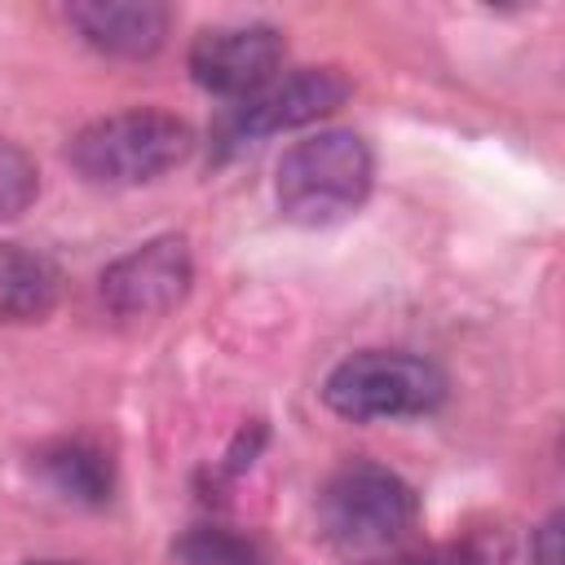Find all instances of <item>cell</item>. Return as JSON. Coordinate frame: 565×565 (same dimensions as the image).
Segmentation results:
<instances>
[{"mask_svg":"<svg viewBox=\"0 0 565 565\" xmlns=\"http://www.w3.org/2000/svg\"><path fill=\"white\" fill-rule=\"evenodd\" d=\"M375 185V154L353 128H318L291 141L274 168L278 212L296 225H335L353 216Z\"/></svg>","mask_w":565,"mask_h":565,"instance_id":"cell-1","label":"cell"},{"mask_svg":"<svg viewBox=\"0 0 565 565\" xmlns=\"http://www.w3.org/2000/svg\"><path fill=\"white\" fill-rule=\"evenodd\" d=\"M190 150H194V132L185 119H177L172 110L137 106L84 124L66 146V163L88 185L132 190L181 168Z\"/></svg>","mask_w":565,"mask_h":565,"instance_id":"cell-2","label":"cell"},{"mask_svg":"<svg viewBox=\"0 0 565 565\" xmlns=\"http://www.w3.org/2000/svg\"><path fill=\"white\" fill-rule=\"evenodd\" d=\"M419 521V494L384 463L353 459L318 490V530L344 556L393 552Z\"/></svg>","mask_w":565,"mask_h":565,"instance_id":"cell-3","label":"cell"},{"mask_svg":"<svg viewBox=\"0 0 565 565\" xmlns=\"http://www.w3.org/2000/svg\"><path fill=\"white\" fill-rule=\"evenodd\" d=\"M446 371L406 349H358L322 380V402L340 419H424L446 402Z\"/></svg>","mask_w":565,"mask_h":565,"instance_id":"cell-4","label":"cell"},{"mask_svg":"<svg viewBox=\"0 0 565 565\" xmlns=\"http://www.w3.org/2000/svg\"><path fill=\"white\" fill-rule=\"evenodd\" d=\"M349 93H353V84L335 66H300V71L274 75L265 88H256L243 102H230L216 115L212 150L225 159V154L260 141V137L309 128V124L327 119L331 110H340L349 102Z\"/></svg>","mask_w":565,"mask_h":565,"instance_id":"cell-5","label":"cell"},{"mask_svg":"<svg viewBox=\"0 0 565 565\" xmlns=\"http://www.w3.org/2000/svg\"><path fill=\"white\" fill-rule=\"evenodd\" d=\"M190 282H194L190 243L181 234H159L115 256L97 278V296L106 313H115L119 322H154L190 296Z\"/></svg>","mask_w":565,"mask_h":565,"instance_id":"cell-6","label":"cell"},{"mask_svg":"<svg viewBox=\"0 0 565 565\" xmlns=\"http://www.w3.org/2000/svg\"><path fill=\"white\" fill-rule=\"evenodd\" d=\"M282 57H287V40L278 26L221 22V26H203L190 40L185 66L203 93L225 97V102H243L256 88H265L274 75H282Z\"/></svg>","mask_w":565,"mask_h":565,"instance_id":"cell-7","label":"cell"},{"mask_svg":"<svg viewBox=\"0 0 565 565\" xmlns=\"http://www.w3.org/2000/svg\"><path fill=\"white\" fill-rule=\"evenodd\" d=\"M66 22L93 53L141 62L163 49L172 13L159 0H71Z\"/></svg>","mask_w":565,"mask_h":565,"instance_id":"cell-8","label":"cell"},{"mask_svg":"<svg viewBox=\"0 0 565 565\" xmlns=\"http://www.w3.org/2000/svg\"><path fill=\"white\" fill-rule=\"evenodd\" d=\"M62 269L22 243H0V322H40L57 309Z\"/></svg>","mask_w":565,"mask_h":565,"instance_id":"cell-9","label":"cell"},{"mask_svg":"<svg viewBox=\"0 0 565 565\" xmlns=\"http://www.w3.org/2000/svg\"><path fill=\"white\" fill-rule=\"evenodd\" d=\"M40 468L49 477V486L71 499V503H84V508H102L110 503V490H115V468H110V455L84 437H62L53 446L40 450Z\"/></svg>","mask_w":565,"mask_h":565,"instance_id":"cell-10","label":"cell"},{"mask_svg":"<svg viewBox=\"0 0 565 565\" xmlns=\"http://www.w3.org/2000/svg\"><path fill=\"white\" fill-rule=\"evenodd\" d=\"M172 556L181 565H260V552L252 539L225 530V525H194L172 543Z\"/></svg>","mask_w":565,"mask_h":565,"instance_id":"cell-11","label":"cell"},{"mask_svg":"<svg viewBox=\"0 0 565 565\" xmlns=\"http://www.w3.org/2000/svg\"><path fill=\"white\" fill-rule=\"evenodd\" d=\"M35 199H40L35 159L18 141L0 137V221H18Z\"/></svg>","mask_w":565,"mask_h":565,"instance_id":"cell-12","label":"cell"},{"mask_svg":"<svg viewBox=\"0 0 565 565\" xmlns=\"http://www.w3.org/2000/svg\"><path fill=\"white\" fill-rule=\"evenodd\" d=\"M530 561H534V565H561V512H552V516L539 525V534H534V543H530Z\"/></svg>","mask_w":565,"mask_h":565,"instance_id":"cell-13","label":"cell"},{"mask_svg":"<svg viewBox=\"0 0 565 565\" xmlns=\"http://www.w3.org/2000/svg\"><path fill=\"white\" fill-rule=\"evenodd\" d=\"M384 565H477L468 552H415V556H397Z\"/></svg>","mask_w":565,"mask_h":565,"instance_id":"cell-14","label":"cell"},{"mask_svg":"<svg viewBox=\"0 0 565 565\" xmlns=\"http://www.w3.org/2000/svg\"><path fill=\"white\" fill-rule=\"evenodd\" d=\"M26 565H75V561H26Z\"/></svg>","mask_w":565,"mask_h":565,"instance_id":"cell-15","label":"cell"}]
</instances>
